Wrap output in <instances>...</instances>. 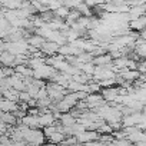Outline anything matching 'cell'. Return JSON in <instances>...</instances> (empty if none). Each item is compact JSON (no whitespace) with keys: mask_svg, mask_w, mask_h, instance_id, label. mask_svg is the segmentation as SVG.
<instances>
[{"mask_svg":"<svg viewBox=\"0 0 146 146\" xmlns=\"http://www.w3.org/2000/svg\"><path fill=\"white\" fill-rule=\"evenodd\" d=\"M86 102H88V108H89V110H93V112H95L96 109L102 108L103 105H106V102H105L102 93H93V95H89L88 99H86Z\"/></svg>","mask_w":146,"mask_h":146,"instance_id":"cell-3","label":"cell"},{"mask_svg":"<svg viewBox=\"0 0 146 146\" xmlns=\"http://www.w3.org/2000/svg\"><path fill=\"white\" fill-rule=\"evenodd\" d=\"M25 142H27L30 146H43L46 142V136L40 129H30L25 137Z\"/></svg>","mask_w":146,"mask_h":146,"instance_id":"cell-1","label":"cell"},{"mask_svg":"<svg viewBox=\"0 0 146 146\" xmlns=\"http://www.w3.org/2000/svg\"><path fill=\"white\" fill-rule=\"evenodd\" d=\"M98 132H99V135H113V129H112V126H110L109 123H106V122L98 129Z\"/></svg>","mask_w":146,"mask_h":146,"instance_id":"cell-20","label":"cell"},{"mask_svg":"<svg viewBox=\"0 0 146 146\" xmlns=\"http://www.w3.org/2000/svg\"><path fill=\"white\" fill-rule=\"evenodd\" d=\"M60 125L62 126H66V127H72L73 125L78 123V119H75L72 116V113H62V117H60Z\"/></svg>","mask_w":146,"mask_h":146,"instance_id":"cell-14","label":"cell"},{"mask_svg":"<svg viewBox=\"0 0 146 146\" xmlns=\"http://www.w3.org/2000/svg\"><path fill=\"white\" fill-rule=\"evenodd\" d=\"M0 109H2V112H6V113H15L20 108H19V103L17 102H12V100H7V99L2 98V102H0Z\"/></svg>","mask_w":146,"mask_h":146,"instance_id":"cell-6","label":"cell"},{"mask_svg":"<svg viewBox=\"0 0 146 146\" xmlns=\"http://www.w3.org/2000/svg\"><path fill=\"white\" fill-rule=\"evenodd\" d=\"M16 75V70L15 67H2V70H0V79H5V78H12Z\"/></svg>","mask_w":146,"mask_h":146,"instance_id":"cell-18","label":"cell"},{"mask_svg":"<svg viewBox=\"0 0 146 146\" xmlns=\"http://www.w3.org/2000/svg\"><path fill=\"white\" fill-rule=\"evenodd\" d=\"M100 93H102L105 102H108V103H113V102H116V99L120 96V95H119V88H108V89H102Z\"/></svg>","mask_w":146,"mask_h":146,"instance_id":"cell-5","label":"cell"},{"mask_svg":"<svg viewBox=\"0 0 146 146\" xmlns=\"http://www.w3.org/2000/svg\"><path fill=\"white\" fill-rule=\"evenodd\" d=\"M32 100V96L25 90V92H20V95H19V103H29Z\"/></svg>","mask_w":146,"mask_h":146,"instance_id":"cell-22","label":"cell"},{"mask_svg":"<svg viewBox=\"0 0 146 146\" xmlns=\"http://www.w3.org/2000/svg\"><path fill=\"white\" fill-rule=\"evenodd\" d=\"M27 42H29V44H30V46H33V47H37V49H42V47H43V44H44L47 40H46V39H43L42 36L32 35V36L27 39Z\"/></svg>","mask_w":146,"mask_h":146,"instance_id":"cell-15","label":"cell"},{"mask_svg":"<svg viewBox=\"0 0 146 146\" xmlns=\"http://www.w3.org/2000/svg\"><path fill=\"white\" fill-rule=\"evenodd\" d=\"M0 119H2V123H6V125H9V126H17V125H19V119H17L13 113L2 112V115H0Z\"/></svg>","mask_w":146,"mask_h":146,"instance_id":"cell-11","label":"cell"},{"mask_svg":"<svg viewBox=\"0 0 146 146\" xmlns=\"http://www.w3.org/2000/svg\"><path fill=\"white\" fill-rule=\"evenodd\" d=\"M112 63H113V57H112L110 53L93 59V64L95 66H108V64H112Z\"/></svg>","mask_w":146,"mask_h":146,"instance_id":"cell-12","label":"cell"},{"mask_svg":"<svg viewBox=\"0 0 146 146\" xmlns=\"http://www.w3.org/2000/svg\"><path fill=\"white\" fill-rule=\"evenodd\" d=\"M137 72L140 73V75H146V60H139Z\"/></svg>","mask_w":146,"mask_h":146,"instance_id":"cell-25","label":"cell"},{"mask_svg":"<svg viewBox=\"0 0 146 146\" xmlns=\"http://www.w3.org/2000/svg\"><path fill=\"white\" fill-rule=\"evenodd\" d=\"M56 123V119L53 116V113H46V115H40L39 116V125L40 127H47V126H53Z\"/></svg>","mask_w":146,"mask_h":146,"instance_id":"cell-10","label":"cell"},{"mask_svg":"<svg viewBox=\"0 0 146 146\" xmlns=\"http://www.w3.org/2000/svg\"><path fill=\"white\" fill-rule=\"evenodd\" d=\"M56 132H57V125H56V123H54L53 126H47V127H44V129H43V133H44L46 139H47V137H50L52 135H54Z\"/></svg>","mask_w":146,"mask_h":146,"instance_id":"cell-21","label":"cell"},{"mask_svg":"<svg viewBox=\"0 0 146 146\" xmlns=\"http://www.w3.org/2000/svg\"><path fill=\"white\" fill-rule=\"evenodd\" d=\"M15 60H16V56L12 54L10 52H2L0 53V62L5 67H15Z\"/></svg>","mask_w":146,"mask_h":146,"instance_id":"cell-7","label":"cell"},{"mask_svg":"<svg viewBox=\"0 0 146 146\" xmlns=\"http://www.w3.org/2000/svg\"><path fill=\"white\" fill-rule=\"evenodd\" d=\"M22 125L30 127V129H40V125H39V116H30V115H26L23 119H22Z\"/></svg>","mask_w":146,"mask_h":146,"instance_id":"cell-8","label":"cell"},{"mask_svg":"<svg viewBox=\"0 0 146 146\" xmlns=\"http://www.w3.org/2000/svg\"><path fill=\"white\" fill-rule=\"evenodd\" d=\"M82 72L85 73V75H90V76H93L95 75V70H96V66L93 64V63H85V64H82Z\"/></svg>","mask_w":146,"mask_h":146,"instance_id":"cell-19","label":"cell"},{"mask_svg":"<svg viewBox=\"0 0 146 146\" xmlns=\"http://www.w3.org/2000/svg\"><path fill=\"white\" fill-rule=\"evenodd\" d=\"M57 75V70L53 67V66H49V64H44L42 67H39L37 70H35V79H39V80H44V79H49L52 80L54 76Z\"/></svg>","mask_w":146,"mask_h":146,"instance_id":"cell-2","label":"cell"},{"mask_svg":"<svg viewBox=\"0 0 146 146\" xmlns=\"http://www.w3.org/2000/svg\"><path fill=\"white\" fill-rule=\"evenodd\" d=\"M109 146H132V143H130L127 139H123V140H117V139H115Z\"/></svg>","mask_w":146,"mask_h":146,"instance_id":"cell-23","label":"cell"},{"mask_svg":"<svg viewBox=\"0 0 146 146\" xmlns=\"http://www.w3.org/2000/svg\"><path fill=\"white\" fill-rule=\"evenodd\" d=\"M129 27L132 29V32H137V33L146 30V16H143V17H140L137 20L130 22L129 23Z\"/></svg>","mask_w":146,"mask_h":146,"instance_id":"cell-9","label":"cell"},{"mask_svg":"<svg viewBox=\"0 0 146 146\" xmlns=\"http://www.w3.org/2000/svg\"><path fill=\"white\" fill-rule=\"evenodd\" d=\"M78 137V142L79 145H85V143H89V142H95V140H99L100 139V135L99 132H93V130H86L83 133H80Z\"/></svg>","mask_w":146,"mask_h":146,"instance_id":"cell-4","label":"cell"},{"mask_svg":"<svg viewBox=\"0 0 146 146\" xmlns=\"http://www.w3.org/2000/svg\"><path fill=\"white\" fill-rule=\"evenodd\" d=\"M47 140V143H52V145H62V143H64V140H66V136L63 135V133H60V132H56L54 135H52L50 137H47L46 139Z\"/></svg>","mask_w":146,"mask_h":146,"instance_id":"cell-16","label":"cell"},{"mask_svg":"<svg viewBox=\"0 0 146 146\" xmlns=\"http://www.w3.org/2000/svg\"><path fill=\"white\" fill-rule=\"evenodd\" d=\"M64 143H66V145H69V146H76V145H79V142H78V137H76V136H67V137H66V140H64Z\"/></svg>","mask_w":146,"mask_h":146,"instance_id":"cell-24","label":"cell"},{"mask_svg":"<svg viewBox=\"0 0 146 146\" xmlns=\"http://www.w3.org/2000/svg\"><path fill=\"white\" fill-rule=\"evenodd\" d=\"M60 146H69V145H66V143H62V145H60Z\"/></svg>","mask_w":146,"mask_h":146,"instance_id":"cell-26","label":"cell"},{"mask_svg":"<svg viewBox=\"0 0 146 146\" xmlns=\"http://www.w3.org/2000/svg\"><path fill=\"white\" fill-rule=\"evenodd\" d=\"M0 6L2 7H6L9 10H20L22 6H23V2H17V0H2L0 2Z\"/></svg>","mask_w":146,"mask_h":146,"instance_id":"cell-13","label":"cell"},{"mask_svg":"<svg viewBox=\"0 0 146 146\" xmlns=\"http://www.w3.org/2000/svg\"><path fill=\"white\" fill-rule=\"evenodd\" d=\"M19 95H20V92H17L16 89H9V90L2 92V98L12 100V102H17V103H19Z\"/></svg>","mask_w":146,"mask_h":146,"instance_id":"cell-17","label":"cell"}]
</instances>
